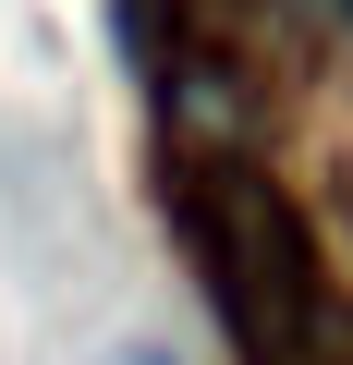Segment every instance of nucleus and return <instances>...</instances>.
I'll return each mask as SVG.
<instances>
[{"label": "nucleus", "instance_id": "1", "mask_svg": "<svg viewBox=\"0 0 353 365\" xmlns=\"http://www.w3.org/2000/svg\"><path fill=\"white\" fill-rule=\"evenodd\" d=\"M183 244H195V280H208L220 329L256 365H292L305 317H317V244H305L292 195L256 158H195L183 170Z\"/></svg>", "mask_w": 353, "mask_h": 365}]
</instances>
